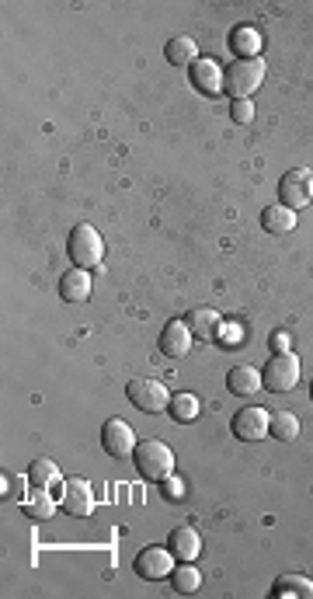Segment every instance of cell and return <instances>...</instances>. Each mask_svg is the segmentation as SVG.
<instances>
[{
    "label": "cell",
    "mask_w": 313,
    "mask_h": 599,
    "mask_svg": "<svg viewBox=\"0 0 313 599\" xmlns=\"http://www.w3.org/2000/svg\"><path fill=\"white\" fill-rule=\"evenodd\" d=\"M265 74H269V66H265L261 56L258 60H233L227 77H223V91L233 102H250V95L265 84Z\"/></svg>",
    "instance_id": "1"
},
{
    "label": "cell",
    "mask_w": 313,
    "mask_h": 599,
    "mask_svg": "<svg viewBox=\"0 0 313 599\" xmlns=\"http://www.w3.org/2000/svg\"><path fill=\"white\" fill-rule=\"evenodd\" d=\"M66 255L73 262V269H98L104 258V241L102 234L91 227V224H77L70 230V241H66Z\"/></svg>",
    "instance_id": "2"
},
{
    "label": "cell",
    "mask_w": 313,
    "mask_h": 599,
    "mask_svg": "<svg viewBox=\"0 0 313 599\" xmlns=\"http://www.w3.org/2000/svg\"><path fill=\"white\" fill-rule=\"evenodd\" d=\"M132 464L146 481H164V477L174 474V450L161 439H140Z\"/></svg>",
    "instance_id": "3"
},
{
    "label": "cell",
    "mask_w": 313,
    "mask_h": 599,
    "mask_svg": "<svg viewBox=\"0 0 313 599\" xmlns=\"http://www.w3.org/2000/svg\"><path fill=\"white\" fill-rule=\"evenodd\" d=\"M299 384V355L292 352H275L265 370H261V387L271 394H286Z\"/></svg>",
    "instance_id": "4"
},
{
    "label": "cell",
    "mask_w": 313,
    "mask_h": 599,
    "mask_svg": "<svg viewBox=\"0 0 313 599\" xmlns=\"http://www.w3.org/2000/svg\"><path fill=\"white\" fill-rule=\"evenodd\" d=\"M125 394H129V401L146 414H161V412H167V404H171V391H167L161 380H129V384H125Z\"/></svg>",
    "instance_id": "5"
},
{
    "label": "cell",
    "mask_w": 313,
    "mask_h": 599,
    "mask_svg": "<svg viewBox=\"0 0 313 599\" xmlns=\"http://www.w3.org/2000/svg\"><path fill=\"white\" fill-rule=\"evenodd\" d=\"M174 551L171 547H146V551H140L136 554V561H132V572L140 575V579L146 582H161V579H171L174 575Z\"/></svg>",
    "instance_id": "6"
},
{
    "label": "cell",
    "mask_w": 313,
    "mask_h": 599,
    "mask_svg": "<svg viewBox=\"0 0 313 599\" xmlns=\"http://www.w3.org/2000/svg\"><path fill=\"white\" fill-rule=\"evenodd\" d=\"M230 429H233V435L240 439V443H258V439H265V435L271 433V412L269 408H240V412L233 414V422H230Z\"/></svg>",
    "instance_id": "7"
},
{
    "label": "cell",
    "mask_w": 313,
    "mask_h": 599,
    "mask_svg": "<svg viewBox=\"0 0 313 599\" xmlns=\"http://www.w3.org/2000/svg\"><path fill=\"white\" fill-rule=\"evenodd\" d=\"M279 195H282V206L303 209L313 199V171L310 167H292L282 175L279 182Z\"/></svg>",
    "instance_id": "8"
},
{
    "label": "cell",
    "mask_w": 313,
    "mask_h": 599,
    "mask_svg": "<svg viewBox=\"0 0 313 599\" xmlns=\"http://www.w3.org/2000/svg\"><path fill=\"white\" fill-rule=\"evenodd\" d=\"M102 446L108 456H115V460H125V456L136 454V446H140V439L132 433V425L122 422V418H108L102 425Z\"/></svg>",
    "instance_id": "9"
},
{
    "label": "cell",
    "mask_w": 313,
    "mask_h": 599,
    "mask_svg": "<svg viewBox=\"0 0 313 599\" xmlns=\"http://www.w3.org/2000/svg\"><path fill=\"white\" fill-rule=\"evenodd\" d=\"M60 505H63V513H70V516H77V519L91 516V513H94V492H91V484H87L83 477L63 481Z\"/></svg>",
    "instance_id": "10"
},
{
    "label": "cell",
    "mask_w": 313,
    "mask_h": 599,
    "mask_svg": "<svg viewBox=\"0 0 313 599\" xmlns=\"http://www.w3.org/2000/svg\"><path fill=\"white\" fill-rule=\"evenodd\" d=\"M191 328H188V321H167L164 328H161V352H164L167 359H181L191 352Z\"/></svg>",
    "instance_id": "11"
},
{
    "label": "cell",
    "mask_w": 313,
    "mask_h": 599,
    "mask_svg": "<svg viewBox=\"0 0 313 599\" xmlns=\"http://www.w3.org/2000/svg\"><path fill=\"white\" fill-rule=\"evenodd\" d=\"M167 547L174 551L178 561H195L202 554V537H199L195 526H174L171 537H167Z\"/></svg>",
    "instance_id": "12"
},
{
    "label": "cell",
    "mask_w": 313,
    "mask_h": 599,
    "mask_svg": "<svg viewBox=\"0 0 313 599\" xmlns=\"http://www.w3.org/2000/svg\"><path fill=\"white\" fill-rule=\"evenodd\" d=\"M223 70H220V63L216 60H195L191 63V84H195V91H202V95H220L223 91Z\"/></svg>",
    "instance_id": "13"
},
{
    "label": "cell",
    "mask_w": 313,
    "mask_h": 599,
    "mask_svg": "<svg viewBox=\"0 0 313 599\" xmlns=\"http://www.w3.org/2000/svg\"><path fill=\"white\" fill-rule=\"evenodd\" d=\"M296 224H299L296 209L282 206V203H275V206L261 209V227L269 230V234H275V237H286V234H292V230H296Z\"/></svg>",
    "instance_id": "14"
},
{
    "label": "cell",
    "mask_w": 313,
    "mask_h": 599,
    "mask_svg": "<svg viewBox=\"0 0 313 599\" xmlns=\"http://www.w3.org/2000/svg\"><path fill=\"white\" fill-rule=\"evenodd\" d=\"M60 296L66 300V304H83V300H91V272L87 269L63 272Z\"/></svg>",
    "instance_id": "15"
},
{
    "label": "cell",
    "mask_w": 313,
    "mask_h": 599,
    "mask_svg": "<svg viewBox=\"0 0 313 599\" xmlns=\"http://www.w3.org/2000/svg\"><path fill=\"white\" fill-rule=\"evenodd\" d=\"M230 45H233L237 60H258L261 56V32L250 28V25H237L230 32Z\"/></svg>",
    "instance_id": "16"
},
{
    "label": "cell",
    "mask_w": 313,
    "mask_h": 599,
    "mask_svg": "<svg viewBox=\"0 0 313 599\" xmlns=\"http://www.w3.org/2000/svg\"><path fill=\"white\" fill-rule=\"evenodd\" d=\"M275 599H313V582L303 575H279L271 585Z\"/></svg>",
    "instance_id": "17"
},
{
    "label": "cell",
    "mask_w": 313,
    "mask_h": 599,
    "mask_svg": "<svg viewBox=\"0 0 313 599\" xmlns=\"http://www.w3.org/2000/svg\"><path fill=\"white\" fill-rule=\"evenodd\" d=\"M227 387L237 397H250V394H258V387H261V373L254 370V366H233L227 373Z\"/></svg>",
    "instance_id": "18"
},
{
    "label": "cell",
    "mask_w": 313,
    "mask_h": 599,
    "mask_svg": "<svg viewBox=\"0 0 313 599\" xmlns=\"http://www.w3.org/2000/svg\"><path fill=\"white\" fill-rule=\"evenodd\" d=\"M164 56L171 66H191V63L199 60V45H195L191 35H174L164 45Z\"/></svg>",
    "instance_id": "19"
},
{
    "label": "cell",
    "mask_w": 313,
    "mask_h": 599,
    "mask_svg": "<svg viewBox=\"0 0 313 599\" xmlns=\"http://www.w3.org/2000/svg\"><path fill=\"white\" fill-rule=\"evenodd\" d=\"M21 509H24V516L28 519L45 523V519H53V513H56V495H49V488H35L32 498L21 502Z\"/></svg>",
    "instance_id": "20"
},
{
    "label": "cell",
    "mask_w": 313,
    "mask_h": 599,
    "mask_svg": "<svg viewBox=\"0 0 313 599\" xmlns=\"http://www.w3.org/2000/svg\"><path fill=\"white\" fill-rule=\"evenodd\" d=\"M185 321H188V328H191V334H199V338H216V331L223 324V317L212 307H195Z\"/></svg>",
    "instance_id": "21"
},
{
    "label": "cell",
    "mask_w": 313,
    "mask_h": 599,
    "mask_svg": "<svg viewBox=\"0 0 313 599\" xmlns=\"http://www.w3.org/2000/svg\"><path fill=\"white\" fill-rule=\"evenodd\" d=\"M199 412H202V404H199V397L195 394H188V391H181V394H174L171 397V404H167V414L174 418V422H195L199 418Z\"/></svg>",
    "instance_id": "22"
},
{
    "label": "cell",
    "mask_w": 313,
    "mask_h": 599,
    "mask_svg": "<svg viewBox=\"0 0 313 599\" xmlns=\"http://www.w3.org/2000/svg\"><path fill=\"white\" fill-rule=\"evenodd\" d=\"M174 593H181V596H191V593H199L202 589V572L191 564V561H181L178 568H174Z\"/></svg>",
    "instance_id": "23"
},
{
    "label": "cell",
    "mask_w": 313,
    "mask_h": 599,
    "mask_svg": "<svg viewBox=\"0 0 313 599\" xmlns=\"http://www.w3.org/2000/svg\"><path fill=\"white\" fill-rule=\"evenodd\" d=\"M299 418L292 412H275L271 414V435L275 439H282V443H292V439H299Z\"/></svg>",
    "instance_id": "24"
},
{
    "label": "cell",
    "mask_w": 313,
    "mask_h": 599,
    "mask_svg": "<svg viewBox=\"0 0 313 599\" xmlns=\"http://www.w3.org/2000/svg\"><path fill=\"white\" fill-rule=\"evenodd\" d=\"M28 481H32L35 488H53V484H60V467H56L53 460H35V464L28 467Z\"/></svg>",
    "instance_id": "25"
},
{
    "label": "cell",
    "mask_w": 313,
    "mask_h": 599,
    "mask_svg": "<svg viewBox=\"0 0 313 599\" xmlns=\"http://www.w3.org/2000/svg\"><path fill=\"white\" fill-rule=\"evenodd\" d=\"M230 119L237 125H248L254 119V105L250 102H230Z\"/></svg>",
    "instance_id": "26"
},
{
    "label": "cell",
    "mask_w": 313,
    "mask_h": 599,
    "mask_svg": "<svg viewBox=\"0 0 313 599\" xmlns=\"http://www.w3.org/2000/svg\"><path fill=\"white\" fill-rule=\"evenodd\" d=\"M161 492H164L167 502H178V498H185V484H181L178 477L171 474V477H164V481H161Z\"/></svg>",
    "instance_id": "27"
},
{
    "label": "cell",
    "mask_w": 313,
    "mask_h": 599,
    "mask_svg": "<svg viewBox=\"0 0 313 599\" xmlns=\"http://www.w3.org/2000/svg\"><path fill=\"white\" fill-rule=\"evenodd\" d=\"M216 338L223 342V345H230V342H240V324H220V331H216Z\"/></svg>",
    "instance_id": "28"
},
{
    "label": "cell",
    "mask_w": 313,
    "mask_h": 599,
    "mask_svg": "<svg viewBox=\"0 0 313 599\" xmlns=\"http://www.w3.org/2000/svg\"><path fill=\"white\" fill-rule=\"evenodd\" d=\"M275 352H292V338L286 331H275V334H271V355H275Z\"/></svg>",
    "instance_id": "29"
},
{
    "label": "cell",
    "mask_w": 313,
    "mask_h": 599,
    "mask_svg": "<svg viewBox=\"0 0 313 599\" xmlns=\"http://www.w3.org/2000/svg\"><path fill=\"white\" fill-rule=\"evenodd\" d=\"M11 492H15L11 498H24V481L21 477H11Z\"/></svg>",
    "instance_id": "30"
},
{
    "label": "cell",
    "mask_w": 313,
    "mask_h": 599,
    "mask_svg": "<svg viewBox=\"0 0 313 599\" xmlns=\"http://www.w3.org/2000/svg\"><path fill=\"white\" fill-rule=\"evenodd\" d=\"M310 397H313V384H310Z\"/></svg>",
    "instance_id": "31"
}]
</instances>
